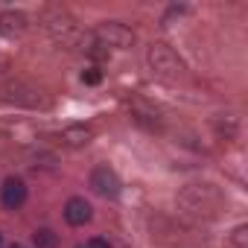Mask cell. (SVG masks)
<instances>
[{"mask_svg":"<svg viewBox=\"0 0 248 248\" xmlns=\"http://www.w3.org/2000/svg\"><path fill=\"white\" fill-rule=\"evenodd\" d=\"M56 138H59V143H62V146H70V149H79V146H85V143H91V138H93V132H91L88 126H70V129H64V132H59Z\"/></svg>","mask_w":248,"mask_h":248,"instance_id":"cell-5","label":"cell"},{"mask_svg":"<svg viewBox=\"0 0 248 248\" xmlns=\"http://www.w3.org/2000/svg\"><path fill=\"white\" fill-rule=\"evenodd\" d=\"M44 27H47V32L56 38V41H62V44H76L79 38H82V32H79V27L64 15V12H47L44 15Z\"/></svg>","mask_w":248,"mask_h":248,"instance_id":"cell-2","label":"cell"},{"mask_svg":"<svg viewBox=\"0 0 248 248\" xmlns=\"http://www.w3.org/2000/svg\"><path fill=\"white\" fill-rule=\"evenodd\" d=\"M91 187H93L96 193H102V196H117V193H120V178L114 175V170L96 167V170L91 172Z\"/></svg>","mask_w":248,"mask_h":248,"instance_id":"cell-4","label":"cell"},{"mask_svg":"<svg viewBox=\"0 0 248 248\" xmlns=\"http://www.w3.org/2000/svg\"><path fill=\"white\" fill-rule=\"evenodd\" d=\"M245 236H248V231H245V228H236V231H233V236H231V242H233L236 248H248Z\"/></svg>","mask_w":248,"mask_h":248,"instance_id":"cell-10","label":"cell"},{"mask_svg":"<svg viewBox=\"0 0 248 248\" xmlns=\"http://www.w3.org/2000/svg\"><path fill=\"white\" fill-rule=\"evenodd\" d=\"M32 239H35V245H38V248H53V245H56V233H53V231H47V228L35 231V233H32Z\"/></svg>","mask_w":248,"mask_h":248,"instance_id":"cell-8","label":"cell"},{"mask_svg":"<svg viewBox=\"0 0 248 248\" xmlns=\"http://www.w3.org/2000/svg\"><path fill=\"white\" fill-rule=\"evenodd\" d=\"M149 64H152V70H155L158 76H164V79H178V76H184L181 59H178L167 44H155V47L149 50Z\"/></svg>","mask_w":248,"mask_h":248,"instance_id":"cell-1","label":"cell"},{"mask_svg":"<svg viewBox=\"0 0 248 248\" xmlns=\"http://www.w3.org/2000/svg\"><path fill=\"white\" fill-rule=\"evenodd\" d=\"M0 24H3V30H21V24H24V15H3L0 18Z\"/></svg>","mask_w":248,"mask_h":248,"instance_id":"cell-9","label":"cell"},{"mask_svg":"<svg viewBox=\"0 0 248 248\" xmlns=\"http://www.w3.org/2000/svg\"><path fill=\"white\" fill-rule=\"evenodd\" d=\"M102 76H99V70H88V73H82V82H88V85H96Z\"/></svg>","mask_w":248,"mask_h":248,"instance_id":"cell-11","label":"cell"},{"mask_svg":"<svg viewBox=\"0 0 248 248\" xmlns=\"http://www.w3.org/2000/svg\"><path fill=\"white\" fill-rule=\"evenodd\" d=\"M64 219H67L70 225H85V222H91V204H88L85 199H70V202L64 204Z\"/></svg>","mask_w":248,"mask_h":248,"instance_id":"cell-7","label":"cell"},{"mask_svg":"<svg viewBox=\"0 0 248 248\" xmlns=\"http://www.w3.org/2000/svg\"><path fill=\"white\" fill-rule=\"evenodd\" d=\"M102 47L108 44V47H132V41H135V35L123 27V24H102L99 30H96V35H93Z\"/></svg>","mask_w":248,"mask_h":248,"instance_id":"cell-3","label":"cell"},{"mask_svg":"<svg viewBox=\"0 0 248 248\" xmlns=\"http://www.w3.org/2000/svg\"><path fill=\"white\" fill-rule=\"evenodd\" d=\"M24 202H27V187H24V181H21V178H6V184H3V204H6L9 210H18Z\"/></svg>","mask_w":248,"mask_h":248,"instance_id":"cell-6","label":"cell"},{"mask_svg":"<svg viewBox=\"0 0 248 248\" xmlns=\"http://www.w3.org/2000/svg\"><path fill=\"white\" fill-rule=\"evenodd\" d=\"M88 248H111V245H108L105 239H99V236H93V239L88 242Z\"/></svg>","mask_w":248,"mask_h":248,"instance_id":"cell-12","label":"cell"}]
</instances>
